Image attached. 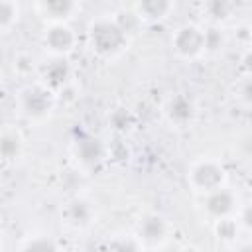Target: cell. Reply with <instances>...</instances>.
I'll return each mask as SVG.
<instances>
[{
  "label": "cell",
  "instance_id": "1",
  "mask_svg": "<svg viewBox=\"0 0 252 252\" xmlns=\"http://www.w3.org/2000/svg\"><path fill=\"white\" fill-rule=\"evenodd\" d=\"M130 43L132 37L118 26L112 12L91 18L85 28V45L96 59L114 61L128 51Z\"/></svg>",
  "mask_w": 252,
  "mask_h": 252
},
{
  "label": "cell",
  "instance_id": "2",
  "mask_svg": "<svg viewBox=\"0 0 252 252\" xmlns=\"http://www.w3.org/2000/svg\"><path fill=\"white\" fill-rule=\"evenodd\" d=\"M59 104V94L39 79L24 83L14 94L16 114L32 126L47 122Z\"/></svg>",
  "mask_w": 252,
  "mask_h": 252
},
{
  "label": "cell",
  "instance_id": "3",
  "mask_svg": "<svg viewBox=\"0 0 252 252\" xmlns=\"http://www.w3.org/2000/svg\"><path fill=\"white\" fill-rule=\"evenodd\" d=\"M185 183L197 195L213 193L228 185V169L217 156H199L189 161L185 169Z\"/></svg>",
  "mask_w": 252,
  "mask_h": 252
},
{
  "label": "cell",
  "instance_id": "4",
  "mask_svg": "<svg viewBox=\"0 0 252 252\" xmlns=\"http://www.w3.org/2000/svg\"><path fill=\"white\" fill-rule=\"evenodd\" d=\"M173 232V222L159 211H144L134 224V234L138 236L146 252H158L159 248L169 244Z\"/></svg>",
  "mask_w": 252,
  "mask_h": 252
},
{
  "label": "cell",
  "instance_id": "5",
  "mask_svg": "<svg viewBox=\"0 0 252 252\" xmlns=\"http://www.w3.org/2000/svg\"><path fill=\"white\" fill-rule=\"evenodd\" d=\"M169 49L181 61L205 59V26L199 22H183L169 35Z\"/></svg>",
  "mask_w": 252,
  "mask_h": 252
},
{
  "label": "cell",
  "instance_id": "6",
  "mask_svg": "<svg viewBox=\"0 0 252 252\" xmlns=\"http://www.w3.org/2000/svg\"><path fill=\"white\" fill-rule=\"evenodd\" d=\"M242 203L244 201L240 199L238 191L232 189L230 185H226V187H220V189H217L213 193L201 195L197 209H199V215L207 222L215 224V222H219L222 219L238 217V211H240Z\"/></svg>",
  "mask_w": 252,
  "mask_h": 252
},
{
  "label": "cell",
  "instance_id": "7",
  "mask_svg": "<svg viewBox=\"0 0 252 252\" xmlns=\"http://www.w3.org/2000/svg\"><path fill=\"white\" fill-rule=\"evenodd\" d=\"M161 118L173 130H187L199 118V104L191 93H171L161 102Z\"/></svg>",
  "mask_w": 252,
  "mask_h": 252
},
{
  "label": "cell",
  "instance_id": "8",
  "mask_svg": "<svg viewBox=\"0 0 252 252\" xmlns=\"http://www.w3.org/2000/svg\"><path fill=\"white\" fill-rule=\"evenodd\" d=\"M96 203L87 193H77L69 197L59 211L61 224L71 232H87L96 222Z\"/></svg>",
  "mask_w": 252,
  "mask_h": 252
},
{
  "label": "cell",
  "instance_id": "9",
  "mask_svg": "<svg viewBox=\"0 0 252 252\" xmlns=\"http://www.w3.org/2000/svg\"><path fill=\"white\" fill-rule=\"evenodd\" d=\"M39 45L47 57H65L79 47V33L71 24H45L39 33Z\"/></svg>",
  "mask_w": 252,
  "mask_h": 252
},
{
  "label": "cell",
  "instance_id": "10",
  "mask_svg": "<svg viewBox=\"0 0 252 252\" xmlns=\"http://www.w3.org/2000/svg\"><path fill=\"white\" fill-rule=\"evenodd\" d=\"M71 158L85 171L96 169L108 159V144L96 136H81L71 144Z\"/></svg>",
  "mask_w": 252,
  "mask_h": 252
},
{
  "label": "cell",
  "instance_id": "11",
  "mask_svg": "<svg viewBox=\"0 0 252 252\" xmlns=\"http://www.w3.org/2000/svg\"><path fill=\"white\" fill-rule=\"evenodd\" d=\"M37 79L45 83L49 89H53L57 94L67 89L71 83H75V71L69 59L65 57H47L45 63H41Z\"/></svg>",
  "mask_w": 252,
  "mask_h": 252
},
{
  "label": "cell",
  "instance_id": "12",
  "mask_svg": "<svg viewBox=\"0 0 252 252\" xmlns=\"http://www.w3.org/2000/svg\"><path fill=\"white\" fill-rule=\"evenodd\" d=\"M33 12L45 24H71L81 12V4L75 0H39L33 4Z\"/></svg>",
  "mask_w": 252,
  "mask_h": 252
},
{
  "label": "cell",
  "instance_id": "13",
  "mask_svg": "<svg viewBox=\"0 0 252 252\" xmlns=\"http://www.w3.org/2000/svg\"><path fill=\"white\" fill-rule=\"evenodd\" d=\"M28 152V140L20 126L16 124H4L0 134V154L6 167L18 165Z\"/></svg>",
  "mask_w": 252,
  "mask_h": 252
},
{
  "label": "cell",
  "instance_id": "14",
  "mask_svg": "<svg viewBox=\"0 0 252 252\" xmlns=\"http://www.w3.org/2000/svg\"><path fill=\"white\" fill-rule=\"evenodd\" d=\"M132 8L136 10V14L142 18L144 24L146 22L156 24V22L167 20L171 16V12L175 10V2H169V0H144V2L132 4Z\"/></svg>",
  "mask_w": 252,
  "mask_h": 252
},
{
  "label": "cell",
  "instance_id": "15",
  "mask_svg": "<svg viewBox=\"0 0 252 252\" xmlns=\"http://www.w3.org/2000/svg\"><path fill=\"white\" fill-rule=\"evenodd\" d=\"M12 73L22 79L24 83L28 81H33L37 79V73H39V67H41V61L32 53V51H18L14 57H12Z\"/></svg>",
  "mask_w": 252,
  "mask_h": 252
},
{
  "label": "cell",
  "instance_id": "16",
  "mask_svg": "<svg viewBox=\"0 0 252 252\" xmlns=\"http://www.w3.org/2000/svg\"><path fill=\"white\" fill-rule=\"evenodd\" d=\"M16 252H65L61 244L45 232H33L22 238Z\"/></svg>",
  "mask_w": 252,
  "mask_h": 252
},
{
  "label": "cell",
  "instance_id": "17",
  "mask_svg": "<svg viewBox=\"0 0 252 252\" xmlns=\"http://www.w3.org/2000/svg\"><path fill=\"white\" fill-rule=\"evenodd\" d=\"M102 252H146V248L142 246V242L138 240L134 230H130V232L120 230L106 238Z\"/></svg>",
  "mask_w": 252,
  "mask_h": 252
},
{
  "label": "cell",
  "instance_id": "18",
  "mask_svg": "<svg viewBox=\"0 0 252 252\" xmlns=\"http://www.w3.org/2000/svg\"><path fill=\"white\" fill-rule=\"evenodd\" d=\"M228 45L224 26H205V57H219Z\"/></svg>",
  "mask_w": 252,
  "mask_h": 252
},
{
  "label": "cell",
  "instance_id": "19",
  "mask_svg": "<svg viewBox=\"0 0 252 252\" xmlns=\"http://www.w3.org/2000/svg\"><path fill=\"white\" fill-rule=\"evenodd\" d=\"M112 16H114V20L118 22V26L126 32V35H130L132 39L142 32V28H144V22H142V18L136 14V10L132 8V4L130 6H118L114 12H112Z\"/></svg>",
  "mask_w": 252,
  "mask_h": 252
},
{
  "label": "cell",
  "instance_id": "20",
  "mask_svg": "<svg viewBox=\"0 0 252 252\" xmlns=\"http://www.w3.org/2000/svg\"><path fill=\"white\" fill-rule=\"evenodd\" d=\"M236 6L232 2H205L203 4V12L207 18V26H224L226 20L232 18Z\"/></svg>",
  "mask_w": 252,
  "mask_h": 252
},
{
  "label": "cell",
  "instance_id": "21",
  "mask_svg": "<svg viewBox=\"0 0 252 252\" xmlns=\"http://www.w3.org/2000/svg\"><path fill=\"white\" fill-rule=\"evenodd\" d=\"M136 124V114L128 108V106H116L110 114H108V126L112 128V132H116L118 136L128 134Z\"/></svg>",
  "mask_w": 252,
  "mask_h": 252
},
{
  "label": "cell",
  "instance_id": "22",
  "mask_svg": "<svg viewBox=\"0 0 252 252\" xmlns=\"http://www.w3.org/2000/svg\"><path fill=\"white\" fill-rule=\"evenodd\" d=\"M213 226V232H215V236L220 240V242H224V244H236L238 242V236L242 234V226H240V222H238V217H230V219H222V220H219V222H215V224H211Z\"/></svg>",
  "mask_w": 252,
  "mask_h": 252
},
{
  "label": "cell",
  "instance_id": "23",
  "mask_svg": "<svg viewBox=\"0 0 252 252\" xmlns=\"http://www.w3.org/2000/svg\"><path fill=\"white\" fill-rule=\"evenodd\" d=\"M22 6L14 0H2L0 2V30L2 33H10L12 28L20 22Z\"/></svg>",
  "mask_w": 252,
  "mask_h": 252
},
{
  "label": "cell",
  "instance_id": "24",
  "mask_svg": "<svg viewBox=\"0 0 252 252\" xmlns=\"http://www.w3.org/2000/svg\"><path fill=\"white\" fill-rule=\"evenodd\" d=\"M232 96L242 108H252V77L238 75L232 83Z\"/></svg>",
  "mask_w": 252,
  "mask_h": 252
},
{
  "label": "cell",
  "instance_id": "25",
  "mask_svg": "<svg viewBox=\"0 0 252 252\" xmlns=\"http://www.w3.org/2000/svg\"><path fill=\"white\" fill-rule=\"evenodd\" d=\"M238 222L242 226V234L252 236V197L242 203V207L238 211Z\"/></svg>",
  "mask_w": 252,
  "mask_h": 252
},
{
  "label": "cell",
  "instance_id": "26",
  "mask_svg": "<svg viewBox=\"0 0 252 252\" xmlns=\"http://www.w3.org/2000/svg\"><path fill=\"white\" fill-rule=\"evenodd\" d=\"M238 75L252 77V43L244 45V49L238 55Z\"/></svg>",
  "mask_w": 252,
  "mask_h": 252
},
{
  "label": "cell",
  "instance_id": "27",
  "mask_svg": "<svg viewBox=\"0 0 252 252\" xmlns=\"http://www.w3.org/2000/svg\"><path fill=\"white\" fill-rule=\"evenodd\" d=\"M230 252H252V242H240V244H234V248Z\"/></svg>",
  "mask_w": 252,
  "mask_h": 252
},
{
  "label": "cell",
  "instance_id": "28",
  "mask_svg": "<svg viewBox=\"0 0 252 252\" xmlns=\"http://www.w3.org/2000/svg\"><path fill=\"white\" fill-rule=\"evenodd\" d=\"M158 252H181V246H175V244L169 242V244H165L163 248H159Z\"/></svg>",
  "mask_w": 252,
  "mask_h": 252
},
{
  "label": "cell",
  "instance_id": "29",
  "mask_svg": "<svg viewBox=\"0 0 252 252\" xmlns=\"http://www.w3.org/2000/svg\"><path fill=\"white\" fill-rule=\"evenodd\" d=\"M181 252H201V250L193 244H185V246H181Z\"/></svg>",
  "mask_w": 252,
  "mask_h": 252
},
{
  "label": "cell",
  "instance_id": "30",
  "mask_svg": "<svg viewBox=\"0 0 252 252\" xmlns=\"http://www.w3.org/2000/svg\"><path fill=\"white\" fill-rule=\"evenodd\" d=\"M2 252H10V248H8V242H6V238H2Z\"/></svg>",
  "mask_w": 252,
  "mask_h": 252
}]
</instances>
